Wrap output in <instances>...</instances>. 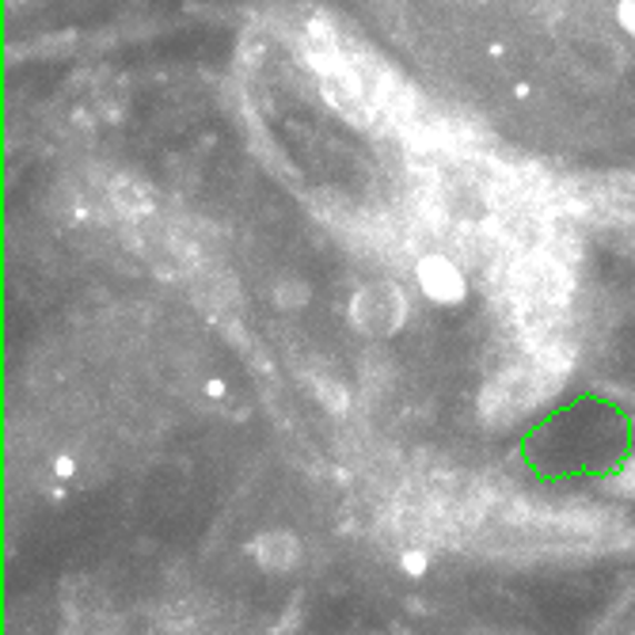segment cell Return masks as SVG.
I'll return each instance as SVG.
<instances>
[{"instance_id":"obj_1","label":"cell","mask_w":635,"mask_h":635,"mask_svg":"<svg viewBox=\"0 0 635 635\" xmlns=\"http://www.w3.org/2000/svg\"><path fill=\"white\" fill-rule=\"evenodd\" d=\"M407 316H411L407 294L388 278L366 282L350 297V324L369 339H393L396 331H404Z\"/></svg>"},{"instance_id":"obj_2","label":"cell","mask_w":635,"mask_h":635,"mask_svg":"<svg viewBox=\"0 0 635 635\" xmlns=\"http://www.w3.org/2000/svg\"><path fill=\"white\" fill-rule=\"evenodd\" d=\"M415 282H419L423 297L434 305H460L468 297V278L465 270L457 267L449 256H441V251H430V256H419L415 262Z\"/></svg>"},{"instance_id":"obj_3","label":"cell","mask_w":635,"mask_h":635,"mask_svg":"<svg viewBox=\"0 0 635 635\" xmlns=\"http://www.w3.org/2000/svg\"><path fill=\"white\" fill-rule=\"evenodd\" d=\"M248 556L270 575H286V570L301 567L305 544L294 529H262L248 540Z\"/></svg>"},{"instance_id":"obj_4","label":"cell","mask_w":635,"mask_h":635,"mask_svg":"<svg viewBox=\"0 0 635 635\" xmlns=\"http://www.w3.org/2000/svg\"><path fill=\"white\" fill-rule=\"evenodd\" d=\"M111 206L126 217V221L145 225V221H152V214H157V195H152V187L138 176H115L111 179Z\"/></svg>"},{"instance_id":"obj_5","label":"cell","mask_w":635,"mask_h":635,"mask_svg":"<svg viewBox=\"0 0 635 635\" xmlns=\"http://www.w3.org/2000/svg\"><path fill=\"white\" fill-rule=\"evenodd\" d=\"M312 396L320 400V407L328 415H347L350 411V388L343 385V377L328 374V369H320V374H312Z\"/></svg>"},{"instance_id":"obj_6","label":"cell","mask_w":635,"mask_h":635,"mask_svg":"<svg viewBox=\"0 0 635 635\" xmlns=\"http://www.w3.org/2000/svg\"><path fill=\"white\" fill-rule=\"evenodd\" d=\"M270 301L282 308V312H297V308H305L308 301H312V282L301 275L275 278V286H270Z\"/></svg>"},{"instance_id":"obj_7","label":"cell","mask_w":635,"mask_h":635,"mask_svg":"<svg viewBox=\"0 0 635 635\" xmlns=\"http://www.w3.org/2000/svg\"><path fill=\"white\" fill-rule=\"evenodd\" d=\"M400 567H404L407 578H423L426 570H430V552H426L423 544H411V548H404Z\"/></svg>"},{"instance_id":"obj_8","label":"cell","mask_w":635,"mask_h":635,"mask_svg":"<svg viewBox=\"0 0 635 635\" xmlns=\"http://www.w3.org/2000/svg\"><path fill=\"white\" fill-rule=\"evenodd\" d=\"M613 492L621 495V498H628V503H635V453L628 460H624L621 468H616V476H613Z\"/></svg>"},{"instance_id":"obj_9","label":"cell","mask_w":635,"mask_h":635,"mask_svg":"<svg viewBox=\"0 0 635 635\" xmlns=\"http://www.w3.org/2000/svg\"><path fill=\"white\" fill-rule=\"evenodd\" d=\"M616 20H621L624 31L635 39V0H621V4H616Z\"/></svg>"},{"instance_id":"obj_10","label":"cell","mask_w":635,"mask_h":635,"mask_svg":"<svg viewBox=\"0 0 635 635\" xmlns=\"http://www.w3.org/2000/svg\"><path fill=\"white\" fill-rule=\"evenodd\" d=\"M53 476H58V479H72V476H77V460H72L69 453H61V457L53 460Z\"/></svg>"},{"instance_id":"obj_11","label":"cell","mask_w":635,"mask_h":635,"mask_svg":"<svg viewBox=\"0 0 635 635\" xmlns=\"http://www.w3.org/2000/svg\"><path fill=\"white\" fill-rule=\"evenodd\" d=\"M206 396H214V400H221V396H225V380H206Z\"/></svg>"}]
</instances>
